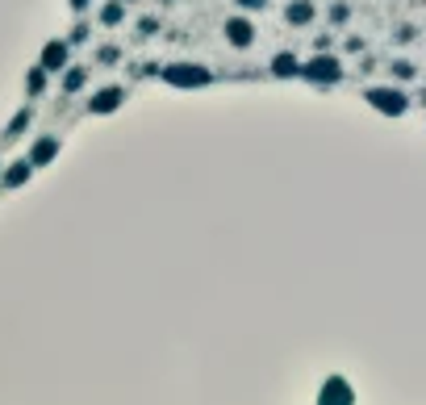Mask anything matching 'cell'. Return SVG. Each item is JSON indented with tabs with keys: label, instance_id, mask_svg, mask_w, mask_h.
<instances>
[{
	"label": "cell",
	"instance_id": "cell-8",
	"mask_svg": "<svg viewBox=\"0 0 426 405\" xmlns=\"http://www.w3.org/2000/svg\"><path fill=\"white\" fill-rule=\"evenodd\" d=\"M242 4H264V0H242Z\"/></svg>",
	"mask_w": 426,
	"mask_h": 405
},
{
	"label": "cell",
	"instance_id": "cell-4",
	"mask_svg": "<svg viewBox=\"0 0 426 405\" xmlns=\"http://www.w3.org/2000/svg\"><path fill=\"white\" fill-rule=\"evenodd\" d=\"M117 100H122V92H105V96H96L93 100V109H113Z\"/></svg>",
	"mask_w": 426,
	"mask_h": 405
},
{
	"label": "cell",
	"instance_id": "cell-3",
	"mask_svg": "<svg viewBox=\"0 0 426 405\" xmlns=\"http://www.w3.org/2000/svg\"><path fill=\"white\" fill-rule=\"evenodd\" d=\"M63 54H67V50L54 42V46H47V59H42V63H47V67H63Z\"/></svg>",
	"mask_w": 426,
	"mask_h": 405
},
{
	"label": "cell",
	"instance_id": "cell-5",
	"mask_svg": "<svg viewBox=\"0 0 426 405\" xmlns=\"http://www.w3.org/2000/svg\"><path fill=\"white\" fill-rule=\"evenodd\" d=\"M50 151H54V142H38V151H34V159H38V163H47V159H50Z\"/></svg>",
	"mask_w": 426,
	"mask_h": 405
},
{
	"label": "cell",
	"instance_id": "cell-7",
	"mask_svg": "<svg viewBox=\"0 0 426 405\" xmlns=\"http://www.w3.org/2000/svg\"><path fill=\"white\" fill-rule=\"evenodd\" d=\"M117 17H122V8H117V4H109V8H105V21H109V25H117Z\"/></svg>",
	"mask_w": 426,
	"mask_h": 405
},
{
	"label": "cell",
	"instance_id": "cell-1",
	"mask_svg": "<svg viewBox=\"0 0 426 405\" xmlns=\"http://www.w3.org/2000/svg\"><path fill=\"white\" fill-rule=\"evenodd\" d=\"M226 38H230L235 46H247V42H251V21H247V17L226 21Z\"/></svg>",
	"mask_w": 426,
	"mask_h": 405
},
{
	"label": "cell",
	"instance_id": "cell-6",
	"mask_svg": "<svg viewBox=\"0 0 426 405\" xmlns=\"http://www.w3.org/2000/svg\"><path fill=\"white\" fill-rule=\"evenodd\" d=\"M42 84H47V76H42V71H34V76H30V92H42Z\"/></svg>",
	"mask_w": 426,
	"mask_h": 405
},
{
	"label": "cell",
	"instance_id": "cell-2",
	"mask_svg": "<svg viewBox=\"0 0 426 405\" xmlns=\"http://www.w3.org/2000/svg\"><path fill=\"white\" fill-rule=\"evenodd\" d=\"M314 17V4H305V0H297V4H288V21L292 25H305Z\"/></svg>",
	"mask_w": 426,
	"mask_h": 405
}]
</instances>
